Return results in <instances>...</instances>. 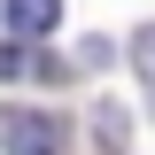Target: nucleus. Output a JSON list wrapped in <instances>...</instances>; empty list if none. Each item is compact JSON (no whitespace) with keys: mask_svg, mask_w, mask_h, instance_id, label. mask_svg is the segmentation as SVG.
<instances>
[{"mask_svg":"<svg viewBox=\"0 0 155 155\" xmlns=\"http://www.w3.org/2000/svg\"><path fill=\"white\" fill-rule=\"evenodd\" d=\"M0 147L8 155H62V124L47 109H0Z\"/></svg>","mask_w":155,"mask_h":155,"instance_id":"nucleus-1","label":"nucleus"},{"mask_svg":"<svg viewBox=\"0 0 155 155\" xmlns=\"http://www.w3.org/2000/svg\"><path fill=\"white\" fill-rule=\"evenodd\" d=\"M132 70H140V85H147V101H155V23L132 39Z\"/></svg>","mask_w":155,"mask_h":155,"instance_id":"nucleus-3","label":"nucleus"},{"mask_svg":"<svg viewBox=\"0 0 155 155\" xmlns=\"http://www.w3.org/2000/svg\"><path fill=\"white\" fill-rule=\"evenodd\" d=\"M39 54H23V39H0V78H23Z\"/></svg>","mask_w":155,"mask_h":155,"instance_id":"nucleus-4","label":"nucleus"},{"mask_svg":"<svg viewBox=\"0 0 155 155\" xmlns=\"http://www.w3.org/2000/svg\"><path fill=\"white\" fill-rule=\"evenodd\" d=\"M8 23H16V39L54 31V23H62V0H8Z\"/></svg>","mask_w":155,"mask_h":155,"instance_id":"nucleus-2","label":"nucleus"}]
</instances>
